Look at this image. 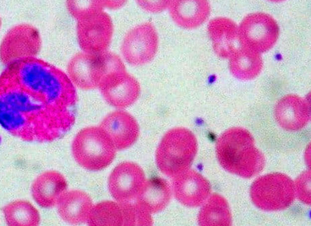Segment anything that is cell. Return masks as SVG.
Segmentation results:
<instances>
[{"label":"cell","mask_w":311,"mask_h":226,"mask_svg":"<svg viewBox=\"0 0 311 226\" xmlns=\"http://www.w3.org/2000/svg\"><path fill=\"white\" fill-rule=\"evenodd\" d=\"M89 226H123L124 218L120 203L111 201L93 206L87 221Z\"/></svg>","instance_id":"7402d4cb"},{"label":"cell","mask_w":311,"mask_h":226,"mask_svg":"<svg viewBox=\"0 0 311 226\" xmlns=\"http://www.w3.org/2000/svg\"><path fill=\"white\" fill-rule=\"evenodd\" d=\"M6 224L9 226H38L40 215L29 202L17 200L10 203L3 209Z\"/></svg>","instance_id":"44dd1931"},{"label":"cell","mask_w":311,"mask_h":226,"mask_svg":"<svg viewBox=\"0 0 311 226\" xmlns=\"http://www.w3.org/2000/svg\"><path fill=\"white\" fill-rule=\"evenodd\" d=\"M172 188L169 183L160 177L147 180L136 198V203L150 214L162 211L168 205Z\"/></svg>","instance_id":"e0dca14e"},{"label":"cell","mask_w":311,"mask_h":226,"mask_svg":"<svg viewBox=\"0 0 311 226\" xmlns=\"http://www.w3.org/2000/svg\"><path fill=\"white\" fill-rule=\"evenodd\" d=\"M71 148L76 162L82 168L92 171L109 166L117 151L99 126L87 127L79 131L73 140Z\"/></svg>","instance_id":"277c9868"},{"label":"cell","mask_w":311,"mask_h":226,"mask_svg":"<svg viewBox=\"0 0 311 226\" xmlns=\"http://www.w3.org/2000/svg\"><path fill=\"white\" fill-rule=\"evenodd\" d=\"M120 204L124 218L123 226H151L153 224L152 215L137 203L127 202Z\"/></svg>","instance_id":"603a6c76"},{"label":"cell","mask_w":311,"mask_h":226,"mask_svg":"<svg viewBox=\"0 0 311 226\" xmlns=\"http://www.w3.org/2000/svg\"><path fill=\"white\" fill-rule=\"evenodd\" d=\"M229 59L231 72L241 80H250L257 77L263 67L260 53L241 46Z\"/></svg>","instance_id":"ffe728a7"},{"label":"cell","mask_w":311,"mask_h":226,"mask_svg":"<svg viewBox=\"0 0 311 226\" xmlns=\"http://www.w3.org/2000/svg\"><path fill=\"white\" fill-rule=\"evenodd\" d=\"M74 104L49 89L2 74L0 123L22 140L44 143L63 137L75 123Z\"/></svg>","instance_id":"6da1fadb"},{"label":"cell","mask_w":311,"mask_h":226,"mask_svg":"<svg viewBox=\"0 0 311 226\" xmlns=\"http://www.w3.org/2000/svg\"><path fill=\"white\" fill-rule=\"evenodd\" d=\"M99 126L109 137L117 150H123L131 147L140 134L139 126L136 119L122 110L108 114Z\"/></svg>","instance_id":"7c38bea8"},{"label":"cell","mask_w":311,"mask_h":226,"mask_svg":"<svg viewBox=\"0 0 311 226\" xmlns=\"http://www.w3.org/2000/svg\"><path fill=\"white\" fill-rule=\"evenodd\" d=\"M197 217L201 226H229L232 217L229 205L222 196L214 193L203 203Z\"/></svg>","instance_id":"d6986e66"},{"label":"cell","mask_w":311,"mask_h":226,"mask_svg":"<svg viewBox=\"0 0 311 226\" xmlns=\"http://www.w3.org/2000/svg\"><path fill=\"white\" fill-rule=\"evenodd\" d=\"M276 20L268 13L257 12L246 15L238 27L240 46L259 53L271 49L279 35Z\"/></svg>","instance_id":"8992f818"},{"label":"cell","mask_w":311,"mask_h":226,"mask_svg":"<svg viewBox=\"0 0 311 226\" xmlns=\"http://www.w3.org/2000/svg\"><path fill=\"white\" fill-rule=\"evenodd\" d=\"M275 117L279 125L288 131H298L310 120V101L295 94L281 98L275 108Z\"/></svg>","instance_id":"4fadbf2b"},{"label":"cell","mask_w":311,"mask_h":226,"mask_svg":"<svg viewBox=\"0 0 311 226\" xmlns=\"http://www.w3.org/2000/svg\"><path fill=\"white\" fill-rule=\"evenodd\" d=\"M116 65L114 54L104 53L96 57L80 56L74 59L68 67L70 79L83 89H91L99 85L104 77Z\"/></svg>","instance_id":"ba28073f"},{"label":"cell","mask_w":311,"mask_h":226,"mask_svg":"<svg viewBox=\"0 0 311 226\" xmlns=\"http://www.w3.org/2000/svg\"><path fill=\"white\" fill-rule=\"evenodd\" d=\"M197 149V141L191 131L182 127L171 129L156 150V166L164 175L173 178L189 169Z\"/></svg>","instance_id":"3957f363"},{"label":"cell","mask_w":311,"mask_h":226,"mask_svg":"<svg viewBox=\"0 0 311 226\" xmlns=\"http://www.w3.org/2000/svg\"><path fill=\"white\" fill-rule=\"evenodd\" d=\"M99 87L106 101L120 109L133 105L141 92L139 81L127 71L126 67L108 74Z\"/></svg>","instance_id":"30bf717a"},{"label":"cell","mask_w":311,"mask_h":226,"mask_svg":"<svg viewBox=\"0 0 311 226\" xmlns=\"http://www.w3.org/2000/svg\"><path fill=\"white\" fill-rule=\"evenodd\" d=\"M296 196L303 203L311 205V171L302 173L294 183Z\"/></svg>","instance_id":"cb8c5ba5"},{"label":"cell","mask_w":311,"mask_h":226,"mask_svg":"<svg viewBox=\"0 0 311 226\" xmlns=\"http://www.w3.org/2000/svg\"><path fill=\"white\" fill-rule=\"evenodd\" d=\"M91 197L80 190L66 192L57 203L58 213L63 220L78 225L86 222L93 207Z\"/></svg>","instance_id":"ac0fdd59"},{"label":"cell","mask_w":311,"mask_h":226,"mask_svg":"<svg viewBox=\"0 0 311 226\" xmlns=\"http://www.w3.org/2000/svg\"><path fill=\"white\" fill-rule=\"evenodd\" d=\"M67 181L64 177L56 171H48L39 175L31 186L34 200L40 207H54L66 192Z\"/></svg>","instance_id":"9a60e30c"},{"label":"cell","mask_w":311,"mask_h":226,"mask_svg":"<svg viewBox=\"0 0 311 226\" xmlns=\"http://www.w3.org/2000/svg\"><path fill=\"white\" fill-rule=\"evenodd\" d=\"M168 10L173 21L186 29L196 28L208 19L211 7L205 0H170Z\"/></svg>","instance_id":"5bb4252c"},{"label":"cell","mask_w":311,"mask_h":226,"mask_svg":"<svg viewBox=\"0 0 311 226\" xmlns=\"http://www.w3.org/2000/svg\"><path fill=\"white\" fill-rule=\"evenodd\" d=\"M158 36L150 21L139 24L125 35L121 45L122 55L130 64L145 65L153 60L158 48Z\"/></svg>","instance_id":"52a82bcc"},{"label":"cell","mask_w":311,"mask_h":226,"mask_svg":"<svg viewBox=\"0 0 311 226\" xmlns=\"http://www.w3.org/2000/svg\"><path fill=\"white\" fill-rule=\"evenodd\" d=\"M250 194L253 204L262 210H285L295 199L294 182L285 174L270 173L260 177L252 183Z\"/></svg>","instance_id":"5b68a950"},{"label":"cell","mask_w":311,"mask_h":226,"mask_svg":"<svg viewBox=\"0 0 311 226\" xmlns=\"http://www.w3.org/2000/svg\"><path fill=\"white\" fill-rule=\"evenodd\" d=\"M207 32L215 53L220 57L229 58L237 49L238 26L232 19L217 17L209 22Z\"/></svg>","instance_id":"2e32d148"},{"label":"cell","mask_w":311,"mask_h":226,"mask_svg":"<svg viewBox=\"0 0 311 226\" xmlns=\"http://www.w3.org/2000/svg\"><path fill=\"white\" fill-rule=\"evenodd\" d=\"M170 0H138L139 5L150 12H160L168 8Z\"/></svg>","instance_id":"d4e9b609"},{"label":"cell","mask_w":311,"mask_h":226,"mask_svg":"<svg viewBox=\"0 0 311 226\" xmlns=\"http://www.w3.org/2000/svg\"><path fill=\"white\" fill-rule=\"evenodd\" d=\"M216 153L224 170L242 178L257 175L265 164V157L256 147L251 134L240 127L229 129L219 136Z\"/></svg>","instance_id":"7a4b0ae2"},{"label":"cell","mask_w":311,"mask_h":226,"mask_svg":"<svg viewBox=\"0 0 311 226\" xmlns=\"http://www.w3.org/2000/svg\"><path fill=\"white\" fill-rule=\"evenodd\" d=\"M146 180L145 173L138 164L123 162L111 172L108 179V189L117 202H131L136 199Z\"/></svg>","instance_id":"9c48e42d"},{"label":"cell","mask_w":311,"mask_h":226,"mask_svg":"<svg viewBox=\"0 0 311 226\" xmlns=\"http://www.w3.org/2000/svg\"><path fill=\"white\" fill-rule=\"evenodd\" d=\"M209 181L197 171L188 169L174 177L172 191L176 199L188 207L203 204L211 193Z\"/></svg>","instance_id":"8fae6325"}]
</instances>
